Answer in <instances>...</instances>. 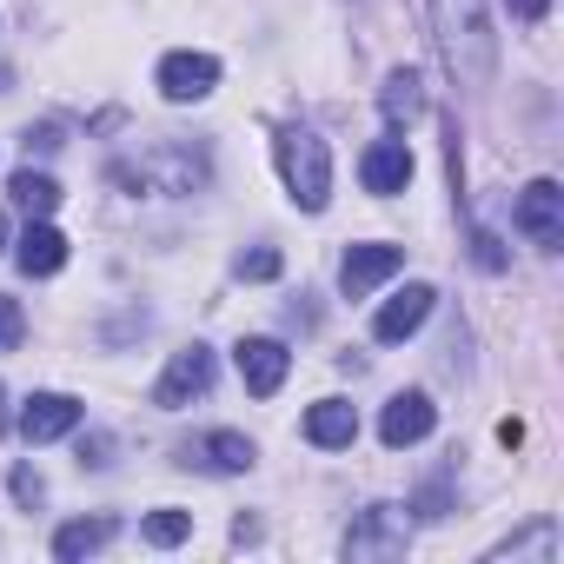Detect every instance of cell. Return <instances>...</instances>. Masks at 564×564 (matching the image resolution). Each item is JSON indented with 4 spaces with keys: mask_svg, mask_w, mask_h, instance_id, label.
Here are the masks:
<instances>
[{
    "mask_svg": "<svg viewBox=\"0 0 564 564\" xmlns=\"http://www.w3.org/2000/svg\"><path fill=\"white\" fill-rule=\"evenodd\" d=\"M8 193H14V206H21L28 219H47V213L61 206V180H54V173H34V166H21V173L8 180Z\"/></svg>",
    "mask_w": 564,
    "mask_h": 564,
    "instance_id": "cell-17",
    "label": "cell"
},
{
    "mask_svg": "<svg viewBox=\"0 0 564 564\" xmlns=\"http://www.w3.org/2000/svg\"><path fill=\"white\" fill-rule=\"evenodd\" d=\"M524 551H538V557H551V551H557V531H551V524H538V531H524V538H511V544H498L491 557H524Z\"/></svg>",
    "mask_w": 564,
    "mask_h": 564,
    "instance_id": "cell-21",
    "label": "cell"
},
{
    "mask_svg": "<svg viewBox=\"0 0 564 564\" xmlns=\"http://www.w3.org/2000/svg\"><path fill=\"white\" fill-rule=\"evenodd\" d=\"M74 425H80V399H67V392H34L28 412H21V438H28V445L67 438Z\"/></svg>",
    "mask_w": 564,
    "mask_h": 564,
    "instance_id": "cell-12",
    "label": "cell"
},
{
    "mask_svg": "<svg viewBox=\"0 0 564 564\" xmlns=\"http://www.w3.org/2000/svg\"><path fill=\"white\" fill-rule=\"evenodd\" d=\"M113 180L133 186V193H193V186H206V153L199 147H180V140H160L140 160L113 166Z\"/></svg>",
    "mask_w": 564,
    "mask_h": 564,
    "instance_id": "cell-3",
    "label": "cell"
},
{
    "mask_svg": "<svg viewBox=\"0 0 564 564\" xmlns=\"http://www.w3.org/2000/svg\"><path fill=\"white\" fill-rule=\"evenodd\" d=\"M511 219H518V232H524L531 246H544V252L564 246V186H557V180H531V186L518 193V213H511Z\"/></svg>",
    "mask_w": 564,
    "mask_h": 564,
    "instance_id": "cell-4",
    "label": "cell"
},
{
    "mask_svg": "<svg viewBox=\"0 0 564 564\" xmlns=\"http://www.w3.org/2000/svg\"><path fill=\"white\" fill-rule=\"evenodd\" d=\"M206 386H213V352H206V346H186V352H173V366H166V379L153 386V405H166V412H180V405H193V399H206Z\"/></svg>",
    "mask_w": 564,
    "mask_h": 564,
    "instance_id": "cell-6",
    "label": "cell"
},
{
    "mask_svg": "<svg viewBox=\"0 0 564 564\" xmlns=\"http://www.w3.org/2000/svg\"><path fill=\"white\" fill-rule=\"evenodd\" d=\"M399 265H405L399 246H379V239H372V246H352V252L339 259V286H346V300H366L372 286H386Z\"/></svg>",
    "mask_w": 564,
    "mask_h": 564,
    "instance_id": "cell-8",
    "label": "cell"
},
{
    "mask_svg": "<svg viewBox=\"0 0 564 564\" xmlns=\"http://www.w3.org/2000/svg\"><path fill=\"white\" fill-rule=\"evenodd\" d=\"M544 8H551V0H511V14H518V21H544Z\"/></svg>",
    "mask_w": 564,
    "mask_h": 564,
    "instance_id": "cell-25",
    "label": "cell"
},
{
    "mask_svg": "<svg viewBox=\"0 0 564 564\" xmlns=\"http://www.w3.org/2000/svg\"><path fill=\"white\" fill-rule=\"evenodd\" d=\"M279 180H286L293 206L306 213H326L333 199V153L313 127H279Z\"/></svg>",
    "mask_w": 564,
    "mask_h": 564,
    "instance_id": "cell-2",
    "label": "cell"
},
{
    "mask_svg": "<svg viewBox=\"0 0 564 564\" xmlns=\"http://www.w3.org/2000/svg\"><path fill=\"white\" fill-rule=\"evenodd\" d=\"M213 87H219V61L213 54H166L160 61V94L166 100L186 107V100H206Z\"/></svg>",
    "mask_w": 564,
    "mask_h": 564,
    "instance_id": "cell-9",
    "label": "cell"
},
{
    "mask_svg": "<svg viewBox=\"0 0 564 564\" xmlns=\"http://www.w3.org/2000/svg\"><path fill=\"white\" fill-rule=\"evenodd\" d=\"M67 265V239L47 226V219H34L28 232H21V272L28 279H47V272H61Z\"/></svg>",
    "mask_w": 564,
    "mask_h": 564,
    "instance_id": "cell-16",
    "label": "cell"
},
{
    "mask_svg": "<svg viewBox=\"0 0 564 564\" xmlns=\"http://www.w3.org/2000/svg\"><path fill=\"white\" fill-rule=\"evenodd\" d=\"M232 272H239V279H279V252H272V246H252V252L232 259Z\"/></svg>",
    "mask_w": 564,
    "mask_h": 564,
    "instance_id": "cell-22",
    "label": "cell"
},
{
    "mask_svg": "<svg viewBox=\"0 0 564 564\" xmlns=\"http://www.w3.org/2000/svg\"><path fill=\"white\" fill-rule=\"evenodd\" d=\"M425 14H432V41H438L445 74L465 94H485L491 67H498V34L485 21V0H425Z\"/></svg>",
    "mask_w": 564,
    "mask_h": 564,
    "instance_id": "cell-1",
    "label": "cell"
},
{
    "mask_svg": "<svg viewBox=\"0 0 564 564\" xmlns=\"http://www.w3.org/2000/svg\"><path fill=\"white\" fill-rule=\"evenodd\" d=\"M306 438H313V445H326V452H339V445H352V438H359V412H352L346 399H319V405L306 412Z\"/></svg>",
    "mask_w": 564,
    "mask_h": 564,
    "instance_id": "cell-15",
    "label": "cell"
},
{
    "mask_svg": "<svg viewBox=\"0 0 564 564\" xmlns=\"http://www.w3.org/2000/svg\"><path fill=\"white\" fill-rule=\"evenodd\" d=\"M432 300H438L432 286H405L399 300H386V306H379V319H372V339H379V346H399V339H412V333L432 319Z\"/></svg>",
    "mask_w": 564,
    "mask_h": 564,
    "instance_id": "cell-11",
    "label": "cell"
},
{
    "mask_svg": "<svg viewBox=\"0 0 564 564\" xmlns=\"http://www.w3.org/2000/svg\"><path fill=\"white\" fill-rule=\"evenodd\" d=\"M107 538H113V518H74V524L54 531V557H87V551H100Z\"/></svg>",
    "mask_w": 564,
    "mask_h": 564,
    "instance_id": "cell-18",
    "label": "cell"
},
{
    "mask_svg": "<svg viewBox=\"0 0 564 564\" xmlns=\"http://www.w3.org/2000/svg\"><path fill=\"white\" fill-rule=\"evenodd\" d=\"M286 366H293V352L279 339H246L239 346V379H246L252 399H272L279 386H286Z\"/></svg>",
    "mask_w": 564,
    "mask_h": 564,
    "instance_id": "cell-10",
    "label": "cell"
},
{
    "mask_svg": "<svg viewBox=\"0 0 564 564\" xmlns=\"http://www.w3.org/2000/svg\"><path fill=\"white\" fill-rule=\"evenodd\" d=\"M432 419H438V412H432L425 392H399V399L386 405V419H379V438H386L392 452H399V445H419V438L432 432Z\"/></svg>",
    "mask_w": 564,
    "mask_h": 564,
    "instance_id": "cell-13",
    "label": "cell"
},
{
    "mask_svg": "<svg viewBox=\"0 0 564 564\" xmlns=\"http://www.w3.org/2000/svg\"><path fill=\"white\" fill-rule=\"evenodd\" d=\"M0 246H8V219H0Z\"/></svg>",
    "mask_w": 564,
    "mask_h": 564,
    "instance_id": "cell-26",
    "label": "cell"
},
{
    "mask_svg": "<svg viewBox=\"0 0 564 564\" xmlns=\"http://www.w3.org/2000/svg\"><path fill=\"white\" fill-rule=\"evenodd\" d=\"M405 511L399 505H372V511H359V524L346 531V557H399L405 551Z\"/></svg>",
    "mask_w": 564,
    "mask_h": 564,
    "instance_id": "cell-5",
    "label": "cell"
},
{
    "mask_svg": "<svg viewBox=\"0 0 564 564\" xmlns=\"http://www.w3.org/2000/svg\"><path fill=\"white\" fill-rule=\"evenodd\" d=\"M140 531H147V544H180V538H186V531H193V518H186V511H173V505H166V511H153V518H147V524H140Z\"/></svg>",
    "mask_w": 564,
    "mask_h": 564,
    "instance_id": "cell-20",
    "label": "cell"
},
{
    "mask_svg": "<svg viewBox=\"0 0 564 564\" xmlns=\"http://www.w3.org/2000/svg\"><path fill=\"white\" fill-rule=\"evenodd\" d=\"M0 399H8V392H0Z\"/></svg>",
    "mask_w": 564,
    "mask_h": 564,
    "instance_id": "cell-27",
    "label": "cell"
},
{
    "mask_svg": "<svg viewBox=\"0 0 564 564\" xmlns=\"http://www.w3.org/2000/svg\"><path fill=\"white\" fill-rule=\"evenodd\" d=\"M21 333H28V319H21V306H14L8 293H0V352H8V346H21Z\"/></svg>",
    "mask_w": 564,
    "mask_h": 564,
    "instance_id": "cell-23",
    "label": "cell"
},
{
    "mask_svg": "<svg viewBox=\"0 0 564 564\" xmlns=\"http://www.w3.org/2000/svg\"><path fill=\"white\" fill-rule=\"evenodd\" d=\"M186 465H206V471H246L252 465V438L246 432H206L186 445Z\"/></svg>",
    "mask_w": 564,
    "mask_h": 564,
    "instance_id": "cell-14",
    "label": "cell"
},
{
    "mask_svg": "<svg viewBox=\"0 0 564 564\" xmlns=\"http://www.w3.org/2000/svg\"><path fill=\"white\" fill-rule=\"evenodd\" d=\"M412 147L392 133V140H372L366 147V160H359V180H366V193H379V199H392V193H405L412 186Z\"/></svg>",
    "mask_w": 564,
    "mask_h": 564,
    "instance_id": "cell-7",
    "label": "cell"
},
{
    "mask_svg": "<svg viewBox=\"0 0 564 564\" xmlns=\"http://www.w3.org/2000/svg\"><path fill=\"white\" fill-rule=\"evenodd\" d=\"M14 498H21V505H41V478H34V471H28V465H21V471H14Z\"/></svg>",
    "mask_w": 564,
    "mask_h": 564,
    "instance_id": "cell-24",
    "label": "cell"
},
{
    "mask_svg": "<svg viewBox=\"0 0 564 564\" xmlns=\"http://www.w3.org/2000/svg\"><path fill=\"white\" fill-rule=\"evenodd\" d=\"M379 100H386V120H392V127H412V120H419V107H425L419 74H412V67H399V74L386 80V94H379Z\"/></svg>",
    "mask_w": 564,
    "mask_h": 564,
    "instance_id": "cell-19",
    "label": "cell"
}]
</instances>
